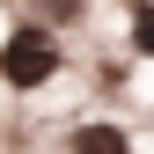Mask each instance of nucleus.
<instances>
[{"instance_id":"1","label":"nucleus","mask_w":154,"mask_h":154,"mask_svg":"<svg viewBox=\"0 0 154 154\" xmlns=\"http://www.w3.org/2000/svg\"><path fill=\"white\" fill-rule=\"evenodd\" d=\"M66 59H59V37L51 29H8V44H0V81L8 88H44L51 73H59Z\"/></svg>"},{"instance_id":"2","label":"nucleus","mask_w":154,"mask_h":154,"mask_svg":"<svg viewBox=\"0 0 154 154\" xmlns=\"http://www.w3.org/2000/svg\"><path fill=\"white\" fill-rule=\"evenodd\" d=\"M73 154H132L118 125H73Z\"/></svg>"},{"instance_id":"3","label":"nucleus","mask_w":154,"mask_h":154,"mask_svg":"<svg viewBox=\"0 0 154 154\" xmlns=\"http://www.w3.org/2000/svg\"><path fill=\"white\" fill-rule=\"evenodd\" d=\"M132 51H140V59H154V0H140V8H132Z\"/></svg>"},{"instance_id":"4","label":"nucleus","mask_w":154,"mask_h":154,"mask_svg":"<svg viewBox=\"0 0 154 154\" xmlns=\"http://www.w3.org/2000/svg\"><path fill=\"white\" fill-rule=\"evenodd\" d=\"M132 8H140V0H132Z\"/></svg>"}]
</instances>
